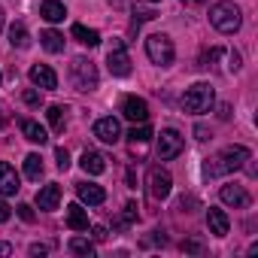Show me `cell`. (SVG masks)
Segmentation results:
<instances>
[{
	"mask_svg": "<svg viewBox=\"0 0 258 258\" xmlns=\"http://www.w3.org/2000/svg\"><path fill=\"white\" fill-rule=\"evenodd\" d=\"M19 216H22L25 222H34V207H31V204H22V207H19Z\"/></svg>",
	"mask_w": 258,
	"mask_h": 258,
	"instance_id": "33",
	"label": "cell"
},
{
	"mask_svg": "<svg viewBox=\"0 0 258 258\" xmlns=\"http://www.w3.org/2000/svg\"><path fill=\"white\" fill-rule=\"evenodd\" d=\"M58 204H61V185L58 182H49V185H43L37 191V207L40 210L52 213V210H58Z\"/></svg>",
	"mask_w": 258,
	"mask_h": 258,
	"instance_id": "13",
	"label": "cell"
},
{
	"mask_svg": "<svg viewBox=\"0 0 258 258\" xmlns=\"http://www.w3.org/2000/svg\"><path fill=\"white\" fill-rule=\"evenodd\" d=\"M91 237H94V240H106V228H103V225H94V228H91Z\"/></svg>",
	"mask_w": 258,
	"mask_h": 258,
	"instance_id": "36",
	"label": "cell"
},
{
	"mask_svg": "<svg viewBox=\"0 0 258 258\" xmlns=\"http://www.w3.org/2000/svg\"><path fill=\"white\" fill-rule=\"evenodd\" d=\"M228 67H231V73L240 70V55H237V52H231V64H228Z\"/></svg>",
	"mask_w": 258,
	"mask_h": 258,
	"instance_id": "37",
	"label": "cell"
},
{
	"mask_svg": "<svg viewBox=\"0 0 258 258\" xmlns=\"http://www.w3.org/2000/svg\"><path fill=\"white\" fill-rule=\"evenodd\" d=\"M134 219H137V204L127 201V204H124V219H121V225H131Z\"/></svg>",
	"mask_w": 258,
	"mask_h": 258,
	"instance_id": "29",
	"label": "cell"
},
{
	"mask_svg": "<svg viewBox=\"0 0 258 258\" xmlns=\"http://www.w3.org/2000/svg\"><path fill=\"white\" fill-rule=\"evenodd\" d=\"M25 103L37 106V103H40V91H34V88H31V91H25Z\"/></svg>",
	"mask_w": 258,
	"mask_h": 258,
	"instance_id": "35",
	"label": "cell"
},
{
	"mask_svg": "<svg viewBox=\"0 0 258 258\" xmlns=\"http://www.w3.org/2000/svg\"><path fill=\"white\" fill-rule=\"evenodd\" d=\"M0 124H4V112H0Z\"/></svg>",
	"mask_w": 258,
	"mask_h": 258,
	"instance_id": "43",
	"label": "cell"
},
{
	"mask_svg": "<svg viewBox=\"0 0 258 258\" xmlns=\"http://www.w3.org/2000/svg\"><path fill=\"white\" fill-rule=\"evenodd\" d=\"M67 246H70V252H73V255H85V258H91V255H94V243H91V240H85V237H73Z\"/></svg>",
	"mask_w": 258,
	"mask_h": 258,
	"instance_id": "26",
	"label": "cell"
},
{
	"mask_svg": "<svg viewBox=\"0 0 258 258\" xmlns=\"http://www.w3.org/2000/svg\"><path fill=\"white\" fill-rule=\"evenodd\" d=\"M0 31H4V10H0Z\"/></svg>",
	"mask_w": 258,
	"mask_h": 258,
	"instance_id": "42",
	"label": "cell"
},
{
	"mask_svg": "<svg viewBox=\"0 0 258 258\" xmlns=\"http://www.w3.org/2000/svg\"><path fill=\"white\" fill-rule=\"evenodd\" d=\"M76 195H79V201L88 204V207H100V204L106 201V191H103L100 185H94V182H79V185H76Z\"/></svg>",
	"mask_w": 258,
	"mask_h": 258,
	"instance_id": "15",
	"label": "cell"
},
{
	"mask_svg": "<svg viewBox=\"0 0 258 258\" xmlns=\"http://www.w3.org/2000/svg\"><path fill=\"white\" fill-rule=\"evenodd\" d=\"M19 188H22V182H19L16 167L7 164V161H0V195H16Z\"/></svg>",
	"mask_w": 258,
	"mask_h": 258,
	"instance_id": "16",
	"label": "cell"
},
{
	"mask_svg": "<svg viewBox=\"0 0 258 258\" xmlns=\"http://www.w3.org/2000/svg\"><path fill=\"white\" fill-rule=\"evenodd\" d=\"M10 43H13V49H28L31 46V34H28V28L22 22H16L10 28Z\"/></svg>",
	"mask_w": 258,
	"mask_h": 258,
	"instance_id": "23",
	"label": "cell"
},
{
	"mask_svg": "<svg viewBox=\"0 0 258 258\" xmlns=\"http://www.w3.org/2000/svg\"><path fill=\"white\" fill-rule=\"evenodd\" d=\"M146 55H149L152 64H158V67H170L173 58H176V49H173L170 37H164V34H152V37H146Z\"/></svg>",
	"mask_w": 258,
	"mask_h": 258,
	"instance_id": "4",
	"label": "cell"
},
{
	"mask_svg": "<svg viewBox=\"0 0 258 258\" xmlns=\"http://www.w3.org/2000/svg\"><path fill=\"white\" fill-rule=\"evenodd\" d=\"M246 161H249V149H246V146H228V149H222L216 158L207 161L204 173H207V176H225V173L240 170Z\"/></svg>",
	"mask_w": 258,
	"mask_h": 258,
	"instance_id": "1",
	"label": "cell"
},
{
	"mask_svg": "<svg viewBox=\"0 0 258 258\" xmlns=\"http://www.w3.org/2000/svg\"><path fill=\"white\" fill-rule=\"evenodd\" d=\"M170 188H173V176H170L164 167H152V170H149V195H152L155 201H164V198L170 195Z\"/></svg>",
	"mask_w": 258,
	"mask_h": 258,
	"instance_id": "8",
	"label": "cell"
},
{
	"mask_svg": "<svg viewBox=\"0 0 258 258\" xmlns=\"http://www.w3.org/2000/svg\"><path fill=\"white\" fill-rule=\"evenodd\" d=\"M67 228L70 231H88V213L79 204H70L67 207Z\"/></svg>",
	"mask_w": 258,
	"mask_h": 258,
	"instance_id": "20",
	"label": "cell"
},
{
	"mask_svg": "<svg viewBox=\"0 0 258 258\" xmlns=\"http://www.w3.org/2000/svg\"><path fill=\"white\" fill-rule=\"evenodd\" d=\"M7 255H13V246L10 243H0V258H7Z\"/></svg>",
	"mask_w": 258,
	"mask_h": 258,
	"instance_id": "39",
	"label": "cell"
},
{
	"mask_svg": "<svg viewBox=\"0 0 258 258\" xmlns=\"http://www.w3.org/2000/svg\"><path fill=\"white\" fill-rule=\"evenodd\" d=\"M70 79L79 91H94L97 88V67L88 58H73L70 64Z\"/></svg>",
	"mask_w": 258,
	"mask_h": 258,
	"instance_id": "5",
	"label": "cell"
},
{
	"mask_svg": "<svg viewBox=\"0 0 258 258\" xmlns=\"http://www.w3.org/2000/svg\"><path fill=\"white\" fill-rule=\"evenodd\" d=\"M55 158H58V167H61V170H67V167H70V152H67L64 146H58V149H55Z\"/></svg>",
	"mask_w": 258,
	"mask_h": 258,
	"instance_id": "31",
	"label": "cell"
},
{
	"mask_svg": "<svg viewBox=\"0 0 258 258\" xmlns=\"http://www.w3.org/2000/svg\"><path fill=\"white\" fill-rule=\"evenodd\" d=\"M40 16L46 19V22H64V16H67V10H64V4L61 0H43L40 4Z\"/></svg>",
	"mask_w": 258,
	"mask_h": 258,
	"instance_id": "19",
	"label": "cell"
},
{
	"mask_svg": "<svg viewBox=\"0 0 258 258\" xmlns=\"http://www.w3.org/2000/svg\"><path fill=\"white\" fill-rule=\"evenodd\" d=\"M149 137H152V127H149L146 121H140V127L134 124V131L127 134V149H131V155L143 158V155H146V143H149Z\"/></svg>",
	"mask_w": 258,
	"mask_h": 258,
	"instance_id": "11",
	"label": "cell"
},
{
	"mask_svg": "<svg viewBox=\"0 0 258 258\" xmlns=\"http://www.w3.org/2000/svg\"><path fill=\"white\" fill-rule=\"evenodd\" d=\"M182 146H185V140L179 137V131H173V127H167V131L158 134V158H161V161L176 158V155L182 152Z\"/></svg>",
	"mask_w": 258,
	"mask_h": 258,
	"instance_id": "7",
	"label": "cell"
},
{
	"mask_svg": "<svg viewBox=\"0 0 258 258\" xmlns=\"http://www.w3.org/2000/svg\"><path fill=\"white\" fill-rule=\"evenodd\" d=\"M207 225H210V234H216V237H225L231 231V222H228L225 210H219V207L207 210Z\"/></svg>",
	"mask_w": 258,
	"mask_h": 258,
	"instance_id": "17",
	"label": "cell"
},
{
	"mask_svg": "<svg viewBox=\"0 0 258 258\" xmlns=\"http://www.w3.org/2000/svg\"><path fill=\"white\" fill-rule=\"evenodd\" d=\"M210 25H213L219 34H237L240 25H243V13H240L237 4L222 0V4H213V7H210Z\"/></svg>",
	"mask_w": 258,
	"mask_h": 258,
	"instance_id": "2",
	"label": "cell"
},
{
	"mask_svg": "<svg viewBox=\"0 0 258 258\" xmlns=\"http://www.w3.org/2000/svg\"><path fill=\"white\" fill-rule=\"evenodd\" d=\"M182 4H207V0H182Z\"/></svg>",
	"mask_w": 258,
	"mask_h": 258,
	"instance_id": "41",
	"label": "cell"
},
{
	"mask_svg": "<svg viewBox=\"0 0 258 258\" xmlns=\"http://www.w3.org/2000/svg\"><path fill=\"white\" fill-rule=\"evenodd\" d=\"M28 76H31V82H34L37 88H46V91L58 88V76H55V70H52L49 64H34Z\"/></svg>",
	"mask_w": 258,
	"mask_h": 258,
	"instance_id": "12",
	"label": "cell"
},
{
	"mask_svg": "<svg viewBox=\"0 0 258 258\" xmlns=\"http://www.w3.org/2000/svg\"><path fill=\"white\" fill-rule=\"evenodd\" d=\"M70 34L82 43V46H88V49H94V46H100V34L94 31V28H85V25H73L70 28Z\"/></svg>",
	"mask_w": 258,
	"mask_h": 258,
	"instance_id": "22",
	"label": "cell"
},
{
	"mask_svg": "<svg viewBox=\"0 0 258 258\" xmlns=\"http://www.w3.org/2000/svg\"><path fill=\"white\" fill-rule=\"evenodd\" d=\"M152 19H155L152 10H137V7H134V28H137L140 22H152Z\"/></svg>",
	"mask_w": 258,
	"mask_h": 258,
	"instance_id": "30",
	"label": "cell"
},
{
	"mask_svg": "<svg viewBox=\"0 0 258 258\" xmlns=\"http://www.w3.org/2000/svg\"><path fill=\"white\" fill-rule=\"evenodd\" d=\"M149 4H158V0H149Z\"/></svg>",
	"mask_w": 258,
	"mask_h": 258,
	"instance_id": "44",
	"label": "cell"
},
{
	"mask_svg": "<svg viewBox=\"0 0 258 258\" xmlns=\"http://www.w3.org/2000/svg\"><path fill=\"white\" fill-rule=\"evenodd\" d=\"M10 216H13L10 204H7V201H0V225H4V222H10Z\"/></svg>",
	"mask_w": 258,
	"mask_h": 258,
	"instance_id": "34",
	"label": "cell"
},
{
	"mask_svg": "<svg viewBox=\"0 0 258 258\" xmlns=\"http://www.w3.org/2000/svg\"><path fill=\"white\" fill-rule=\"evenodd\" d=\"M219 55H222V49H210V52H204L198 67H213V61H219Z\"/></svg>",
	"mask_w": 258,
	"mask_h": 258,
	"instance_id": "28",
	"label": "cell"
},
{
	"mask_svg": "<svg viewBox=\"0 0 258 258\" xmlns=\"http://www.w3.org/2000/svg\"><path fill=\"white\" fill-rule=\"evenodd\" d=\"M40 43H43V49L52 52V55L64 52V37H61L58 31H43V34H40Z\"/></svg>",
	"mask_w": 258,
	"mask_h": 258,
	"instance_id": "24",
	"label": "cell"
},
{
	"mask_svg": "<svg viewBox=\"0 0 258 258\" xmlns=\"http://www.w3.org/2000/svg\"><path fill=\"white\" fill-rule=\"evenodd\" d=\"M222 201L228 204V207H234V210H243V207H249V191L243 188V185H222Z\"/></svg>",
	"mask_w": 258,
	"mask_h": 258,
	"instance_id": "14",
	"label": "cell"
},
{
	"mask_svg": "<svg viewBox=\"0 0 258 258\" xmlns=\"http://www.w3.org/2000/svg\"><path fill=\"white\" fill-rule=\"evenodd\" d=\"M46 118H49V124H52L55 134L64 131V106H49V109H46Z\"/></svg>",
	"mask_w": 258,
	"mask_h": 258,
	"instance_id": "27",
	"label": "cell"
},
{
	"mask_svg": "<svg viewBox=\"0 0 258 258\" xmlns=\"http://www.w3.org/2000/svg\"><path fill=\"white\" fill-rule=\"evenodd\" d=\"M213 103H216V94H213V85H210V82H195V85L182 94V109L191 112V115L210 112Z\"/></svg>",
	"mask_w": 258,
	"mask_h": 258,
	"instance_id": "3",
	"label": "cell"
},
{
	"mask_svg": "<svg viewBox=\"0 0 258 258\" xmlns=\"http://www.w3.org/2000/svg\"><path fill=\"white\" fill-rule=\"evenodd\" d=\"M19 127H22L25 140H31V143H40V146H43V143L49 140V137H46V127H43V124H37V121H31V118H22V124H19Z\"/></svg>",
	"mask_w": 258,
	"mask_h": 258,
	"instance_id": "21",
	"label": "cell"
},
{
	"mask_svg": "<svg viewBox=\"0 0 258 258\" xmlns=\"http://www.w3.org/2000/svg\"><path fill=\"white\" fill-rule=\"evenodd\" d=\"M121 115H124L127 121H134V124H140V121H149V103H146L143 97L127 94V97L121 100Z\"/></svg>",
	"mask_w": 258,
	"mask_h": 258,
	"instance_id": "9",
	"label": "cell"
},
{
	"mask_svg": "<svg viewBox=\"0 0 258 258\" xmlns=\"http://www.w3.org/2000/svg\"><path fill=\"white\" fill-rule=\"evenodd\" d=\"M79 167L85 170V173H91V176H100L103 170H106V158L100 155V152H82V158H79Z\"/></svg>",
	"mask_w": 258,
	"mask_h": 258,
	"instance_id": "18",
	"label": "cell"
},
{
	"mask_svg": "<svg viewBox=\"0 0 258 258\" xmlns=\"http://www.w3.org/2000/svg\"><path fill=\"white\" fill-rule=\"evenodd\" d=\"M94 137H97L100 143L115 146V143L121 140V124H118V118H112V115L97 118V121H94Z\"/></svg>",
	"mask_w": 258,
	"mask_h": 258,
	"instance_id": "10",
	"label": "cell"
},
{
	"mask_svg": "<svg viewBox=\"0 0 258 258\" xmlns=\"http://www.w3.org/2000/svg\"><path fill=\"white\" fill-rule=\"evenodd\" d=\"M25 176H28V179H40V176H43V158H40V155L31 152V155L25 158Z\"/></svg>",
	"mask_w": 258,
	"mask_h": 258,
	"instance_id": "25",
	"label": "cell"
},
{
	"mask_svg": "<svg viewBox=\"0 0 258 258\" xmlns=\"http://www.w3.org/2000/svg\"><path fill=\"white\" fill-rule=\"evenodd\" d=\"M182 252H191V255H201V252H204V243H201V240H185V243H182Z\"/></svg>",
	"mask_w": 258,
	"mask_h": 258,
	"instance_id": "32",
	"label": "cell"
},
{
	"mask_svg": "<svg viewBox=\"0 0 258 258\" xmlns=\"http://www.w3.org/2000/svg\"><path fill=\"white\" fill-rule=\"evenodd\" d=\"M106 67L112 76H127L131 73V58H127V49L121 40H112L109 52H106Z\"/></svg>",
	"mask_w": 258,
	"mask_h": 258,
	"instance_id": "6",
	"label": "cell"
},
{
	"mask_svg": "<svg viewBox=\"0 0 258 258\" xmlns=\"http://www.w3.org/2000/svg\"><path fill=\"white\" fill-rule=\"evenodd\" d=\"M49 252V246H43V243H34L31 246V255H46Z\"/></svg>",
	"mask_w": 258,
	"mask_h": 258,
	"instance_id": "38",
	"label": "cell"
},
{
	"mask_svg": "<svg viewBox=\"0 0 258 258\" xmlns=\"http://www.w3.org/2000/svg\"><path fill=\"white\" fill-rule=\"evenodd\" d=\"M195 134H198V140H210V131H207V127H198Z\"/></svg>",
	"mask_w": 258,
	"mask_h": 258,
	"instance_id": "40",
	"label": "cell"
}]
</instances>
